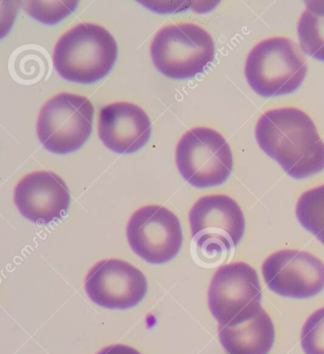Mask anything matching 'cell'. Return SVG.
Here are the masks:
<instances>
[{
	"instance_id": "1",
	"label": "cell",
	"mask_w": 324,
	"mask_h": 354,
	"mask_svg": "<svg viewBox=\"0 0 324 354\" xmlns=\"http://www.w3.org/2000/svg\"><path fill=\"white\" fill-rule=\"evenodd\" d=\"M260 149L288 176L305 179L324 169V142L312 118L300 109L263 113L255 131Z\"/></svg>"
},
{
	"instance_id": "2",
	"label": "cell",
	"mask_w": 324,
	"mask_h": 354,
	"mask_svg": "<svg viewBox=\"0 0 324 354\" xmlns=\"http://www.w3.org/2000/svg\"><path fill=\"white\" fill-rule=\"evenodd\" d=\"M117 55V43L105 28L80 24L58 40L53 62L64 80L93 83L111 72Z\"/></svg>"
},
{
	"instance_id": "3",
	"label": "cell",
	"mask_w": 324,
	"mask_h": 354,
	"mask_svg": "<svg viewBox=\"0 0 324 354\" xmlns=\"http://www.w3.org/2000/svg\"><path fill=\"white\" fill-rule=\"evenodd\" d=\"M245 77L262 97L289 95L303 84L307 66L295 42L271 37L256 45L247 55Z\"/></svg>"
},
{
	"instance_id": "4",
	"label": "cell",
	"mask_w": 324,
	"mask_h": 354,
	"mask_svg": "<svg viewBox=\"0 0 324 354\" xmlns=\"http://www.w3.org/2000/svg\"><path fill=\"white\" fill-rule=\"evenodd\" d=\"M156 69L173 80H187L204 72L215 55L213 39L194 24H177L162 28L151 43Z\"/></svg>"
},
{
	"instance_id": "5",
	"label": "cell",
	"mask_w": 324,
	"mask_h": 354,
	"mask_svg": "<svg viewBox=\"0 0 324 354\" xmlns=\"http://www.w3.org/2000/svg\"><path fill=\"white\" fill-rule=\"evenodd\" d=\"M95 109L83 95L62 93L40 110L37 136L50 153H73L84 145L93 130Z\"/></svg>"
},
{
	"instance_id": "6",
	"label": "cell",
	"mask_w": 324,
	"mask_h": 354,
	"mask_svg": "<svg viewBox=\"0 0 324 354\" xmlns=\"http://www.w3.org/2000/svg\"><path fill=\"white\" fill-rule=\"evenodd\" d=\"M176 163L184 180L196 188H211L224 183L233 168L231 149L213 129L187 131L176 148Z\"/></svg>"
},
{
	"instance_id": "7",
	"label": "cell",
	"mask_w": 324,
	"mask_h": 354,
	"mask_svg": "<svg viewBox=\"0 0 324 354\" xmlns=\"http://www.w3.org/2000/svg\"><path fill=\"white\" fill-rule=\"evenodd\" d=\"M262 288L257 272L245 262L222 266L212 278L209 307L219 327L240 322L262 308Z\"/></svg>"
},
{
	"instance_id": "8",
	"label": "cell",
	"mask_w": 324,
	"mask_h": 354,
	"mask_svg": "<svg viewBox=\"0 0 324 354\" xmlns=\"http://www.w3.org/2000/svg\"><path fill=\"white\" fill-rule=\"evenodd\" d=\"M126 237L133 252L151 264L171 261L183 243L178 217L158 205H149L134 212L126 227Z\"/></svg>"
},
{
	"instance_id": "9",
	"label": "cell",
	"mask_w": 324,
	"mask_h": 354,
	"mask_svg": "<svg viewBox=\"0 0 324 354\" xmlns=\"http://www.w3.org/2000/svg\"><path fill=\"white\" fill-rule=\"evenodd\" d=\"M262 270L267 287L280 297L303 299L324 289L323 262L303 250H278L265 260Z\"/></svg>"
},
{
	"instance_id": "10",
	"label": "cell",
	"mask_w": 324,
	"mask_h": 354,
	"mask_svg": "<svg viewBox=\"0 0 324 354\" xmlns=\"http://www.w3.org/2000/svg\"><path fill=\"white\" fill-rule=\"evenodd\" d=\"M85 289L96 305L110 310H128L145 297L148 281L143 272L130 263L108 259L96 263L88 272Z\"/></svg>"
},
{
	"instance_id": "11",
	"label": "cell",
	"mask_w": 324,
	"mask_h": 354,
	"mask_svg": "<svg viewBox=\"0 0 324 354\" xmlns=\"http://www.w3.org/2000/svg\"><path fill=\"white\" fill-rule=\"evenodd\" d=\"M14 198L25 218L40 224L61 218L70 201L65 181L50 171H34L25 176L17 183Z\"/></svg>"
},
{
	"instance_id": "12",
	"label": "cell",
	"mask_w": 324,
	"mask_h": 354,
	"mask_svg": "<svg viewBox=\"0 0 324 354\" xmlns=\"http://www.w3.org/2000/svg\"><path fill=\"white\" fill-rule=\"evenodd\" d=\"M98 133L110 150L133 153L148 142L151 122L145 111L133 103H111L101 111Z\"/></svg>"
},
{
	"instance_id": "13",
	"label": "cell",
	"mask_w": 324,
	"mask_h": 354,
	"mask_svg": "<svg viewBox=\"0 0 324 354\" xmlns=\"http://www.w3.org/2000/svg\"><path fill=\"white\" fill-rule=\"evenodd\" d=\"M189 223L193 239L211 235L229 243L235 249L242 241L245 219L234 199L225 194L202 196L189 212Z\"/></svg>"
},
{
	"instance_id": "14",
	"label": "cell",
	"mask_w": 324,
	"mask_h": 354,
	"mask_svg": "<svg viewBox=\"0 0 324 354\" xmlns=\"http://www.w3.org/2000/svg\"><path fill=\"white\" fill-rule=\"evenodd\" d=\"M220 342L229 354H268L275 342V327L263 307L254 315L219 327Z\"/></svg>"
},
{
	"instance_id": "15",
	"label": "cell",
	"mask_w": 324,
	"mask_h": 354,
	"mask_svg": "<svg viewBox=\"0 0 324 354\" xmlns=\"http://www.w3.org/2000/svg\"><path fill=\"white\" fill-rule=\"evenodd\" d=\"M301 49L324 62V0L306 2L298 25Z\"/></svg>"
},
{
	"instance_id": "16",
	"label": "cell",
	"mask_w": 324,
	"mask_h": 354,
	"mask_svg": "<svg viewBox=\"0 0 324 354\" xmlns=\"http://www.w3.org/2000/svg\"><path fill=\"white\" fill-rule=\"evenodd\" d=\"M296 216L301 226L324 245V184L301 194Z\"/></svg>"
},
{
	"instance_id": "17",
	"label": "cell",
	"mask_w": 324,
	"mask_h": 354,
	"mask_svg": "<svg viewBox=\"0 0 324 354\" xmlns=\"http://www.w3.org/2000/svg\"><path fill=\"white\" fill-rule=\"evenodd\" d=\"M301 344L305 354H324V308L316 310L305 321Z\"/></svg>"
},
{
	"instance_id": "18",
	"label": "cell",
	"mask_w": 324,
	"mask_h": 354,
	"mask_svg": "<svg viewBox=\"0 0 324 354\" xmlns=\"http://www.w3.org/2000/svg\"><path fill=\"white\" fill-rule=\"evenodd\" d=\"M197 255L206 264H214L231 252L229 243L211 235L195 237Z\"/></svg>"
},
{
	"instance_id": "19",
	"label": "cell",
	"mask_w": 324,
	"mask_h": 354,
	"mask_svg": "<svg viewBox=\"0 0 324 354\" xmlns=\"http://www.w3.org/2000/svg\"><path fill=\"white\" fill-rule=\"evenodd\" d=\"M97 354H141L135 348H131V346L121 345H111L104 348Z\"/></svg>"
}]
</instances>
